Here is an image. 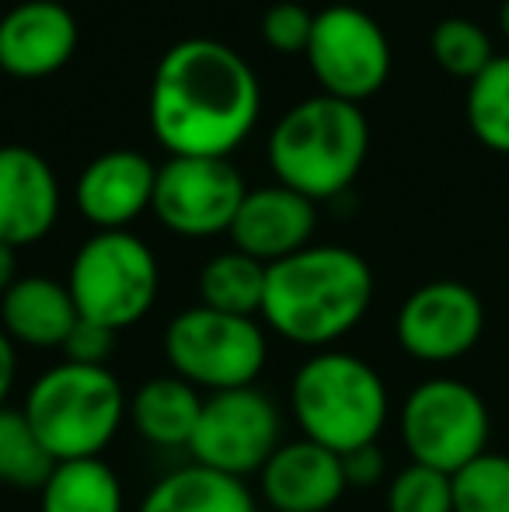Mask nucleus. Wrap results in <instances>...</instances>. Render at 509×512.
<instances>
[{"instance_id":"obj_1","label":"nucleus","mask_w":509,"mask_h":512,"mask_svg":"<svg viewBox=\"0 0 509 512\" xmlns=\"http://www.w3.org/2000/svg\"><path fill=\"white\" fill-rule=\"evenodd\" d=\"M262 88L252 63L220 39H182L150 81V133L171 157H227L252 136Z\"/></svg>"},{"instance_id":"obj_2","label":"nucleus","mask_w":509,"mask_h":512,"mask_svg":"<svg viewBox=\"0 0 509 512\" xmlns=\"http://www.w3.org/2000/svg\"><path fill=\"white\" fill-rule=\"evenodd\" d=\"M374 304V269L342 244H311L269 265L262 321L300 349H335L356 331Z\"/></svg>"},{"instance_id":"obj_3","label":"nucleus","mask_w":509,"mask_h":512,"mask_svg":"<svg viewBox=\"0 0 509 512\" xmlns=\"http://www.w3.org/2000/svg\"><path fill=\"white\" fill-rule=\"evenodd\" d=\"M367 150L370 122L363 108L332 95H314L276 122L265 154L279 185L311 203H325L356 182Z\"/></svg>"},{"instance_id":"obj_4","label":"nucleus","mask_w":509,"mask_h":512,"mask_svg":"<svg viewBox=\"0 0 509 512\" xmlns=\"http://www.w3.org/2000/svg\"><path fill=\"white\" fill-rule=\"evenodd\" d=\"M290 411L304 439L342 457L381 439L391 394L374 363L346 349H321L293 373Z\"/></svg>"},{"instance_id":"obj_5","label":"nucleus","mask_w":509,"mask_h":512,"mask_svg":"<svg viewBox=\"0 0 509 512\" xmlns=\"http://www.w3.org/2000/svg\"><path fill=\"white\" fill-rule=\"evenodd\" d=\"M129 398L109 366L56 363L25 394V418L56 464L102 457L126 422Z\"/></svg>"},{"instance_id":"obj_6","label":"nucleus","mask_w":509,"mask_h":512,"mask_svg":"<svg viewBox=\"0 0 509 512\" xmlns=\"http://www.w3.org/2000/svg\"><path fill=\"white\" fill-rule=\"evenodd\" d=\"M164 359L171 373L196 391L224 394L255 387L269 363V338L255 317L185 307L164 328Z\"/></svg>"},{"instance_id":"obj_7","label":"nucleus","mask_w":509,"mask_h":512,"mask_svg":"<svg viewBox=\"0 0 509 512\" xmlns=\"http://www.w3.org/2000/svg\"><path fill=\"white\" fill-rule=\"evenodd\" d=\"M67 290L84 321L123 331L140 324L157 304L161 269L143 237L129 230H98L77 248Z\"/></svg>"},{"instance_id":"obj_8","label":"nucleus","mask_w":509,"mask_h":512,"mask_svg":"<svg viewBox=\"0 0 509 512\" xmlns=\"http://www.w3.org/2000/svg\"><path fill=\"white\" fill-rule=\"evenodd\" d=\"M398 432L412 464L454 474L489 450L492 415L471 384L457 377H429L401 401Z\"/></svg>"},{"instance_id":"obj_9","label":"nucleus","mask_w":509,"mask_h":512,"mask_svg":"<svg viewBox=\"0 0 509 512\" xmlns=\"http://www.w3.org/2000/svg\"><path fill=\"white\" fill-rule=\"evenodd\" d=\"M307 63L321 95L360 105L374 98L391 77V42L374 14L360 4H328L314 14Z\"/></svg>"},{"instance_id":"obj_10","label":"nucleus","mask_w":509,"mask_h":512,"mask_svg":"<svg viewBox=\"0 0 509 512\" xmlns=\"http://www.w3.org/2000/svg\"><path fill=\"white\" fill-rule=\"evenodd\" d=\"M283 446V411L262 387L206 394L203 415L192 432V464H203L227 478L248 481Z\"/></svg>"},{"instance_id":"obj_11","label":"nucleus","mask_w":509,"mask_h":512,"mask_svg":"<svg viewBox=\"0 0 509 512\" xmlns=\"http://www.w3.org/2000/svg\"><path fill=\"white\" fill-rule=\"evenodd\" d=\"M248 196V185L231 161L220 157H168L157 168L154 216L164 230L178 237L227 234Z\"/></svg>"},{"instance_id":"obj_12","label":"nucleus","mask_w":509,"mask_h":512,"mask_svg":"<svg viewBox=\"0 0 509 512\" xmlns=\"http://www.w3.org/2000/svg\"><path fill=\"white\" fill-rule=\"evenodd\" d=\"M485 335V304L468 283L433 279L405 297L394 317V338L415 363L447 366L464 359Z\"/></svg>"},{"instance_id":"obj_13","label":"nucleus","mask_w":509,"mask_h":512,"mask_svg":"<svg viewBox=\"0 0 509 512\" xmlns=\"http://www.w3.org/2000/svg\"><path fill=\"white\" fill-rule=\"evenodd\" d=\"M77 21L67 4L21 0L0 18V70L18 81H42L70 63L77 49Z\"/></svg>"},{"instance_id":"obj_14","label":"nucleus","mask_w":509,"mask_h":512,"mask_svg":"<svg viewBox=\"0 0 509 512\" xmlns=\"http://www.w3.org/2000/svg\"><path fill=\"white\" fill-rule=\"evenodd\" d=\"M314 230H318V206L276 182L248 189L227 234L234 241V251L262 265H276L311 248Z\"/></svg>"},{"instance_id":"obj_15","label":"nucleus","mask_w":509,"mask_h":512,"mask_svg":"<svg viewBox=\"0 0 509 512\" xmlns=\"http://www.w3.org/2000/svg\"><path fill=\"white\" fill-rule=\"evenodd\" d=\"M60 220L56 171L32 147H0V241L39 244Z\"/></svg>"},{"instance_id":"obj_16","label":"nucleus","mask_w":509,"mask_h":512,"mask_svg":"<svg viewBox=\"0 0 509 512\" xmlns=\"http://www.w3.org/2000/svg\"><path fill=\"white\" fill-rule=\"evenodd\" d=\"M258 488L272 512H328L346 495L342 457L314 439H290L258 471Z\"/></svg>"},{"instance_id":"obj_17","label":"nucleus","mask_w":509,"mask_h":512,"mask_svg":"<svg viewBox=\"0 0 509 512\" xmlns=\"http://www.w3.org/2000/svg\"><path fill=\"white\" fill-rule=\"evenodd\" d=\"M157 168L136 150L98 154L77 178V209L98 230H126L154 206Z\"/></svg>"},{"instance_id":"obj_18","label":"nucleus","mask_w":509,"mask_h":512,"mask_svg":"<svg viewBox=\"0 0 509 512\" xmlns=\"http://www.w3.org/2000/svg\"><path fill=\"white\" fill-rule=\"evenodd\" d=\"M81 321L67 283L49 276H21L0 297V328L25 349H63L74 324Z\"/></svg>"},{"instance_id":"obj_19","label":"nucleus","mask_w":509,"mask_h":512,"mask_svg":"<svg viewBox=\"0 0 509 512\" xmlns=\"http://www.w3.org/2000/svg\"><path fill=\"white\" fill-rule=\"evenodd\" d=\"M203 401V391L168 373V377H154L136 387L126 418L136 436L154 450H189L192 432L203 415Z\"/></svg>"},{"instance_id":"obj_20","label":"nucleus","mask_w":509,"mask_h":512,"mask_svg":"<svg viewBox=\"0 0 509 512\" xmlns=\"http://www.w3.org/2000/svg\"><path fill=\"white\" fill-rule=\"evenodd\" d=\"M136 512H258V502L248 481L185 464L157 478Z\"/></svg>"},{"instance_id":"obj_21","label":"nucleus","mask_w":509,"mask_h":512,"mask_svg":"<svg viewBox=\"0 0 509 512\" xmlns=\"http://www.w3.org/2000/svg\"><path fill=\"white\" fill-rule=\"evenodd\" d=\"M39 512H126V488L102 457L63 460L39 492Z\"/></svg>"},{"instance_id":"obj_22","label":"nucleus","mask_w":509,"mask_h":512,"mask_svg":"<svg viewBox=\"0 0 509 512\" xmlns=\"http://www.w3.org/2000/svg\"><path fill=\"white\" fill-rule=\"evenodd\" d=\"M265 279L269 265L241 255V251H220L199 272V300L203 307H213L220 314L255 317L262 314Z\"/></svg>"},{"instance_id":"obj_23","label":"nucleus","mask_w":509,"mask_h":512,"mask_svg":"<svg viewBox=\"0 0 509 512\" xmlns=\"http://www.w3.org/2000/svg\"><path fill=\"white\" fill-rule=\"evenodd\" d=\"M56 460L35 436L25 411H0V485L14 492H42Z\"/></svg>"},{"instance_id":"obj_24","label":"nucleus","mask_w":509,"mask_h":512,"mask_svg":"<svg viewBox=\"0 0 509 512\" xmlns=\"http://www.w3.org/2000/svg\"><path fill=\"white\" fill-rule=\"evenodd\" d=\"M468 126L492 154H509V53L496 56L468 84Z\"/></svg>"},{"instance_id":"obj_25","label":"nucleus","mask_w":509,"mask_h":512,"mask_svg":"<svg viewBox=\"0 0 509 512\" xmlns=\"http://www.w3.org/2000/svg\"><path fill=\"white\" fill-rule=\"evenodd\" d=\"M429 53H433L436 67L468 84L496 60L489 32L471 18H443L429 35Z\"/></svg>"},{"instance_id":"obj_26","label":"nucleus","mask_w":509,"mask_h":512,"mask_svg":"<svg viewBox=\"0 0 509 512\" xmlns=\"http://www.w3.org/2000/svg\"><path fill=\"white\" fill-rule=\"evenodd\" d=\"M454 512H509V457L485 450L450 474Z\"/></svg>"},{"instance_id":"obj_27","label":"nucleus","mask_w":509,"mask_h":512,"mask_svg":"<svg viewBox=\"0 0 509 512\" xmlns=\"http://www.w3.org/2000/svg\"><path fill=\"white\" fill-rule=\"evenodd\" d=\"M387 512H454L450 474L426 464H408L387 481Z\"/></svg>"},{"instance_id":"obj_28","label":"nucleus","mask_w":509,"mask_h":512,"mask_svg":"<svg viewBox=\"0 0 509 512\" xmlns=\"http://www.w3.org/2000/svg\"><path fill=\"white\" fill-rule=\"evenodd\" d=\"M311 28H314V14L304 4H293V0L272 4L262 14V42L272 53H283V56L307 53Z\"/></svg>"},{"instance_id":"obj_29","label":"nucleus","mask_w":509,"mask_h":512,"mask_svg":"<svg viewBox=\"0 0 509 512\" xmlns=\"http://www.w3.org/2000/svg\"><path fill=\"white\" fill-rule=\"evenodd\" d=\"M116 335L119 331L81 317L67 335V342H63V359L81 366H109L112 352H116Z\"/></svg>"},{"instance_id":"obj_30","label":"nucleus","mask_w":509,"mask_h":512,"mask_svg":"<svg viewBox=\"0 0 509 512\" xmlns=\"http://www.w3.org/2000/svg\"><path fill=\"white\" fill-rule=\"evenodd\" d=\"M342 471L349 488H377L387 478V457L377 443L360 446L353 453H342Z\"/></svg>"},{"instance_id":"obj_31","label":"nucleus","mask_w":509,"mask_h":512,"mask_svg":"<svg viewBox=\"0 0 509 512\" xmlns=\"http://www.w3.org/2000/svg\"><path fill=\"white\" fill-rule=\"evenodd\" d=\"M14 380H18V345L4 335L0 328V411L7 408V398L14 391Z\"/></svg>"},{"instance_id":"obj_32","label":"nucleus","mask_w":509,"mask_h":512,"mask_svg":"<svg viewBox=\"0 0 509 512\" xmlns=\"http://www.w3.org/2000/svg\"><path fill=\"white\" fill-rule=\"evenodd\" d=\"M18 279H21L18 276V248L0 241V297H4Z\"/></svg>"},{"instance_id":"obj_33","label":"nucleus","mask_w":509,"mask_h":512,"mask_svg":"<svg viewBox=\"0 0 509 512\" xmlns=\"http://www.w3.org/2000/svg\"><path fill=\"white\" fill-rule=\"evenodd\" d=\"M499 32L509 42V0H503V7H499Z\"/></svg>"},{"instance_id":"obj_34","label":"nucleus","mask_w":509,"mask_h":512,"mask_svg":"<svg viewBox=\"0 0 509 512\" xmlns=\"http://www.w3.org/2000/svg\"><path fill=\"white\" fill-rule=\"evenodd\" d=\"M328 4H360V0H328Z\"/></svg>"},{"instance_id":"obj_35","label":"nucleus","mask_w":509,"mask_h":512,"mask_svg":"<svg viewBox=\"0 0 509 512\" xmlns=\"http://www.w3.org/2000/svg\"><path fill=\"white\" fill-rule=\"evenodd\" d=\"M53 4H63V0H53Z\"/></svg>"}]
</instances>
